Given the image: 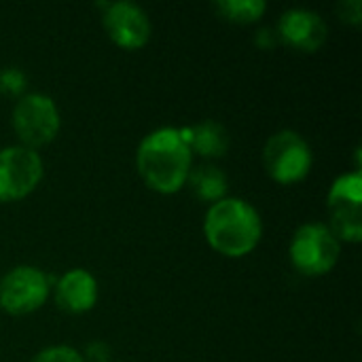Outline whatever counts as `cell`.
I'll use <instances>...</instances> for the list:
<instances>
[{"mask_svg":"<svg viewBox=\"0 0 362 362\" xmlns=\"http://www.w3.org/2000/svg\"><path fill=\"white\" fill-rule=\"evenodd\" d=\"M136 168L148 189L161 195L178 193L193 170V151L176 127H159L142 138Z\"/></svg>","mask_w":362,"mask_h":362,"instance_id":"1","label":"cell"},{"mask_svg":"<svg viewBox=\"0 0 362 362\" xmlns=\"http://www.w3.org/2000/svg\"><path fill=\"white\" fill-rule=\"evenodd\" d=\"M204 235L212 250L227 259L250 255L263 238V221L252 204L225 197L212 204L204 216Z\"/></svg>","mask_w":362,"mask_h":362,"instance_id":"2","label":"cell"},{"mask_svg":"<svg viewBox=\"0 0 362 362\" xmlns=\"http://www.w3.org/2000/svg\"><path fill=\"white\" fill-rule=\"evenodd\" d=\"M341 255V242L322 223L301 225L288 244V259L293 267L310 278L327 276L333 272Z\"/></svg>","mask_w":362,"mask_h":362,"instance_id":"3","label":"cell"},{"mask_svg":"<svg viewBox=\"0 0 362 362\" xmlns=\"http://www.w3.org/2000/svg\"><path fill=\"white\" fill-rule=\"evenodd\" d=\"M314 163L312 146L308 140L293 132H276L263 148V165L272 180L278 185H297L308 178Z\"/></svg>","mask_w":362,"mask_h":362,"instance_id":"4","label":"cell"},{"mask_svg":"<svg viewBox=\"0 0 362 362\" xmlns=\"http://www.w3.org/2000/svg\"><path fill=\"white\" fill-rule=\"evenodd\" d=\"M62 117L53 98L45 93H25L13 108V129L21 142L36 151L38 146H47L59 134Z\"/></svg>","mask_w":362,"mask_h":362,"instance_id":"5","label":"cell"},{"mask_svg":"<svg viewBox=\"0 0 362 362\" xmlns=\"http://www.w3.org/2000/svg\"><path fill=\"white\" fill-rule=\"evenodd\" d=\"M329 229L339 242L358 244L362 240V176L358 170L341 174L327 197Z\"/></svg>","mask_w":362,"mask_h":362,"instance_id":"6","label":"cell"},{"mask_svg":"<svg viewBox=\"0 0 362 362\" xmlns=\"http://www.w3.org/2000/svg\"><path fill=\"white\" fill-rule=\"evenodd\" d=\"M51 293V278L34 265H17L0 278V310L25 316L40 310Z\"/></svg>","mask_w":362,"mask_h":362,"instance_id":"7","label":"cell"},{"mask_svg":"<svg viewBox=\"0 0 362 362\" xmlns=\"http://www.w3.org/2000/svg\"><path fill=\"white\" fill-rule=\"evenodd\" d=\"M45 174L42 159L28 146H6L0 151V202L11 204L36 191Z\"/></svg>","mask_w":362,"mask_h":362,"instance_id":"8","label":"cell"},{"mask_svg":"<svg viewBox=\"0 0 362 362\" xmlns=\"http://www.w3.org/2000/svg\"><path fill=\"white\" fill-rule=\"evenodd\" d=\"M102 23L108 38L127 51L142 49L151 38V19L134 2H106L102 4Z\"/></svg>","mask_w":362,"mask_h":362,"instance_id":"9","label":"cell"},{"mask_svg":"<svg viewBox=\"0 0 362 362\" xmlns=\"http://www.w3.org/2000/svg\"><path fill=\"white\" fill-rule=\"evenodd\" d=\"M278 38L295 51L314 53L329 38V25L325 17L310 8H288L278 21Z\"/></svg>","mask_w":362,"mask_h":362,"instance_id":"10","label":"cell"},{"mask_svg":"<svg viewBox=\"0 0 362 362\" xmlns=\"http://www.w3.org/2000/svg\"><path fill=\"white\" fill-rule=\"evenodd\" d=\"M55 303L66 314H85L98 303V280L83 267L68 269L55 284Z\"/></svg>","mask_w":362,"mask_h":362,"instance_id":"11","label":"cell"},{"mask_svg":"<svg viewBox=\"0 0 362 362\" xmlns=\"http://www.w3.org/2000/svg\"><path fill=\"white\" fill-rule=\"evenodd\" d=\"M182 138L189 142L191 151L199 153L206 159H218L229 151V132L218 121H204L195 127L180 129Z\"/></svg>","mask_w":362,"mask_h":362,"instance_id":"12","label":"cell"},{"mask_svg":"<svg viewBox=\"0 0 362 362\" xmlns=\"http://www.w3.org/2000/svg\"><path fill=\"white\" fill-rule=\"evenodd\" d=\"M187 185H191L193 193L208 204H216L227 197V176L218 165L206 163L195 170H191Z\"/></svg>","mask_w":362,"mask_h":362,"instance_id":"13","label":"cell"},{"mask_svg":"<svg viewBox=\"0 0 362 362\" xmlns=\"http://www.w3.org/2000/svg\"><path fill=\"white\" fill-rule=\"evenodd\" d=\"M267 11V4L263 0H218L216 13L231 21V23H255L259 21Z\"/></svg>","mask_w":362,"mask_h":362,"instance_id":"14","label":"cell"},{"mask_svg":"<svg viewBox=\"0 0 362 362\" xmlns=\"http://www.w3.org/2000/svg\"><path fill=\"white\" fill-rule=\"evenodd\" d=\"M28 87V76L17 66L0 70V93L2 95H23Z\"/></svg>","mask_w":362,"mask_h":362,"instance_id":"15","label":"cell"},{"mask_svg":"<svg viewBox=\"0 0 362 362\" xmlns=\"http://www.w3.org/2000/svg\"><path fill=\"white\" fill-rule=\"evenodd\" d=\"M30 362H85L83 354L68 346H51L40 350Z\"/></svg>","mask_w":362,"mask_h":362,"instance_id":"16","label":"cell"},{"mask_svg":"<svg viewBox=\"0 0 362 362\" xmlns=\"http://www.w3.org/2000/svg\"><path fill=\"white\" fill-rule=\"evenodd\" d=\"M339 17L352 25H361L362 21V2L361 0H344L339 4Z\"/></svg>","mask_w":362,"mask_h":362,"instance_id":"17","label":"cell"},{"mask_svg":"<svg viewBox=\"0 0 362 362\" xmlns=\"http://www.w3.org/2000/svg\"><path fill=\"white\" fill-rule=\"evenodd\" d=\"M85 362H108L110 358V348L104 344V341H93L87 346V352H85Z\"/></svg>","mask_w":362,"mask_h":362,"instance_id":"18","label":"cell"},{"mask_svg":"<svg viewBox=\"0 0 362 362\" xmlns=\"http://www.w3.org/2000/svg\"><path fill=\"white\" fill-rule=\"evenodd\" d=\"M278 40H280L278 38V32L272 30V28H261L257 32V36H255V45L261 47V49H274Z\"/></svg>","mask_w":362,"mask_h":362,"instance_id":"19","label":"cell"}]
</instances>
